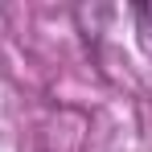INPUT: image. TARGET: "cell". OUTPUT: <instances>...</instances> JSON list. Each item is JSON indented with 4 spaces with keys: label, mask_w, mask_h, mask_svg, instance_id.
Segmentation results:
<instances>
[{
    "label": "cell",
    "mask_w": 152,
    "mask_h": 152,
    "mask_svg": "<svg viewBox=\"0 0 152 152\" xmlns=\"http://www.w3.org/2000/svg\"><path fill=\"white\" fill-rule=\"evenodd\" d=\"M132 12H136V21H144V33H152V4H136Z\"/></svg>",
    "instance_id": "obj_1"
}]
</instances>
